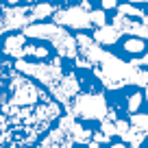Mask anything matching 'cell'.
Here are the masks:
<instances>
[{"instance_id": "6da1fadb", "label": "cell", "mask_w": 148, "mask_h": 148, "mask_svg": "<svg viewBox=\"0 0 148 148\" xmlns=\"http://www.w3.org/2000/svg\"><path fill=\"white\" fill-rule=\"evenodd\" d=\"M61 118V107L18 68L0 61V148H33Z\"/></svg>"}, {"instance_id": "7a4b0ae2", "label": "cell", "mask_w": 148, "mask_h": 148, "mask_svg": "<svg viewBox=\"0 0 148 148\" xmlns=\"http://www.w3.org/2000/svg\"><path fill=\"white\" fill-rule=\"evenodd\" d=\"M13 65L20 72H24V74H28V76H33L35 81H39L65 109L70 107L72 98L76 96L79 89H81L79 79H76L74 74H65L63 70H61L59 61H50V63H26V61L18 59Z\"/></svg>"}, {"instance_id": "3957f363", "label": "cell", "mask_w": 148, "mask_h": 148, "mask_svg": "<svg viewBox=\"0 0 148 148\" xmlns=\"http://www.w3.org/2000/svg\"><path fill=\"white\" fill-rule=\"evenodd\" d=\"M24 37L46 39L57 48L61 57L76 59V55H79L76 37H72L65 28H61V24H28V26H24Z\"/></svg>"}, {"instance_id": "277c9868", "label": "cell", "mask_w": 148, "mask_h": 148, "mask_svg": "<svg viewBox=\"0 0 148 148\" xmlns=\"http://www.w3.org/2000/svg\"><path fill=\"white\" fill-rule=\"evenodd\" d=\"M68 111H72L74 116L83 118V120H105L109 113V107L102 94L89 92V94H76L70 102Z\"/></svg>"}, {"instance_id": "5b68a950", "label": "cell", "mask_w": 148, "mask_h": 148, "mask_svg": "<svg viewBox=\"0 0 148 148\" xmlns=\"http://www.w3.org/2000/svg\"><path fill=\"white\" fill-rule=\"evenodd\" d=\"M76 122V116L72 111H68L65 116L59 118V126L52 131H48L46 137H42V142L35 148H72L74 144V135H72V126Z\"/></svg>"}, {"instance_id": "8992f818", "label": "cell", "mask_w": 148, "mask_h": 148, "mask_svg": "<svg viewBox=\"0 0 148 148\" xmlns=\"http://www.w3.org/2000/svg\"><path fill=\"white\" fill-rule=\"evenodd\" d=\"M55 22L70 28H89L92 26V15L83 7H70L63 11H55Z\"/></svg>"}, {"instance_id": "52a82bcc", "label": "cell", "mask_w": 148, "mask_h": 148, "mask_svg": "<svg viewBox=\"0 0 148 148\" xmlns=\"http://www.w3.org/2000/svg\"><path fill=\"white\" fill-rule=\"evenodd\" d=\"M113 26H118L122 33L148 39V18H129V15L118 13L113 18Z\"/></svg>"}, {"instance_id": "ba28073f", "label": "cell", "mask_w": 148, "mask_h": 148, "mask_svg": "<svg viewBox=\"0 0 148 148\" xmlns=\"http://www.w3.org/2000/svg\"><path fill=\"white\" fill-rule=\"evenodd\" d=\"M76 44H79V52H81L83 57H87L94 65L100 61L102 52H105V50H102V46L96 42V39H94V37L83 35V33H81V35H76Z\"/></svg>"}, {"instance_id": "9c48e42d", "label": "cell", "mask_w": 148, "mask_h": 148, "mask_svg": "<svg viewBox=\"0 0 148 148\" xmlns=\"http://www.w3.org/2000/svg\"><path fill=\"white\" fill-rule=\"evenodd\" d=\"M120 35H122V31L118 26H98V31L94 33V39H96L98 44H102V46H113V44L120 39Z\"/></svg>"}, {"instance_id": "30bf717a", "label": "cell", "mask_w": 148, "mask_h": 148, "mask_svg": "<svg viewBox=\"0 0 148 148\" xmlns=\"http://www.w3.org/2000/svg\"><path fill=\"white\" fill-rule=\"evenodd\" d=\"M120 137L122 139H124V142L126 144H131V146H135V148H139V144H142L144 142V137H146V133H144V131L142 129H137V126H131V129L129 131H126V133H122L120 135Z\"/></svg>"}, {"instance_id": "8fae6325", "label": "cell", "mask_w": 148, "mask_h": 148, "mask_svg": "<svg viewBox=\"0 0 148 148\" xmlns=\"http://www.w3.org/2000/svg\"><path fill=\"white\" fill-rule=\"evenodd\" d=\"M144 39L142 37H135V35H131L129 39L124 42V50L126 52H131V55H139V52H144Z\"/></svg>"}, {"instance_id": "7c38bea8", "label": "cell", "mask_w": 148, "mask_h": 148, "mask_svg": "<svg viewBox=\"0 0 148 148\" xmlns=\"http://www.w3.org/2000/svg\"><path fill=\"white\" fill-rule=\"evenodd\" d=\"M118 13L129 15V18H146V13L142 9H137V7H133V5H118Z\"/></svg>"}, {"instance_id": "4fadbf2b", "label": "cell", "mask_w": 148, "mask_h": 148, "mask_svg": "<svg viewBox=\"0 0 148 148\" xmlns=\"http://www.w3.org/2000/svg\"><path fill=\"white\" fill-rule=\"evenodd\" d=\"M131 124L142 129L144 133H146V137H148V113H135V116H131Z\"/></svg>"}, {"instance_id": "5bb4252c", "label": "cell", "mask_w": 148, "mask_h": 148, "mask_svg": "<svg viewBox=\"0 0 148 148\" xmlns=\"http://www.w3.org/2000/svg\"><path fill=\"white\" fill-rule=\"evenodd\" d=\"M100 131H102V133H107L109 137H111V135H118L116 120H111V118H105V120H100Z\"/></svg>"}, {"instance_id": "9a60e30c", "label": "cell", "mask_w": 148, "mask_h": 148, "mask_svg": "<svg viewBox=\"0 0 148 148\" xmlns=\"http://www.w3.org/2000/svg\"><path fill=\"white\" fill-rule=\"evenodd\" d=\"M142 100H144V96L139 92L131 94V96H129V105H126V107H129V113H135V111L139 109V105H142Z\"/></svg>"}, {"instance_id": "2e32d148", "label": "cell", "mask_w": 148, "mask_h": 148, "mask_svg": "<svg viewBox=\"0 0 148 148\" xmlns=\"http://www.w3.org/2000/svg\"><path fill=\"white\" fill-rule=\"evenodd\" d=\"M89 15H92V24H96V26H105L107 24L105 11H89Z\"/></svg>"}, {"instance_id": "e0dca14e", "label": "cell", "mask_w": 148, "mask_h": 148, "mask_svg": "<svg viewBox=\"0 0 148 148\" xmlns=\"http://www.w3.org/2000/svg\"><path fill=\"white\" fill-rule=\"evenodd\" d=\"M116 129H118V135H122V133H126V131L131 129V124L126 120H116Z\"/></svg>"}, {"instance_id": "ac0fdd59", "label": "cell", "mask_w": 148, "mask_h": 148, "mask_svg": "<svg viewBox=\"0 0 148 148\" xmlns=\"http://www.w3.org/2000/svg\"><path fill=\"white\" fill-rule=\"evenodd\" d=\"M100 5H102V9H105V11L118 9V0H100Z\"/></svg>"}, {"instance_id": "d6986e66", "label": "cell", "mask_w": 148, "mask_h": 148, "mask_svg": "<svg viewBox=\"0 0 148 148\" xmlns=\"http://www.w3.org/2000/svg\"><path fill=\"white\" fill-rule=\"evenodd\" d=\"M133 65H137V68H148V52L142 57V59H135V61H131Z\"/></svg>"}, {"instance_id": "ffe728a7", "label": "cell", "mask_w": 148, "mask_h": 148, "mask_svg": "<svg viewBox=\"0 0 148 148\" xmlns=\"http://www.w3.org/2000/svg\"><path fill=\"white\" fill-rule=\"evenodd\" d=\"M92 139H96L98 144H102V142H107V139H109V135H107V133H102V131H100V133L92 135Z\"/></svg>"}, {"instance_id": "44dd1931", "label": "cell", "mask_w": 148, "mask_h": 148, "mask_svg": "<svg viewBox=\"0 0 148 148\" xmlns=\"http://www.w3.org/2000/svg\"><path fill=\"white\" fill-rule=\"evenodd\" d=\"M81 7H83V9H87V11H92V5H89V0H83V2H81Z\"/></svg>"}, {"instance_id": "7402d4cb", "label": "cell", "mask_w": 148, "mask_h": 148, "mask_svg": "<svg viewBox=\"0 0 148 148\" xmlns=\"http://www.w3.org/2000/svg\"><path fill=\"white\" fill-rule=\"evenodd\" d=\"M111 148H129V146H126V144H113ZM131 148H135V146H131Z\"/></svg>"}, {"instance_id": "603a6c76", "label": "cell", "mask_w": 148, "mask_h": 148, "mask_svg": "<svg viewBox=\"0 0 148 148\" xmlns=\"http://www.w3.org/2000/svg\"><path fill=\"white\" fill-rule=\"evenodd\" d=\"M131 2H148V0H131Z\"/></svg>"}, {"instance_id": "cb8c5ba5", "label": "cell", "mask_w": 148, "mask_h": 148, "mask_svg": "<svg viewBox=\"0 0 148 148\" xmlns=\"http://www.w3.org/2000/svg\"><path fill=\"white\" fill-rule=\"evenodd\" d=\"M146 100H148V85H146Z\"/></svg>"}]
</instances>
